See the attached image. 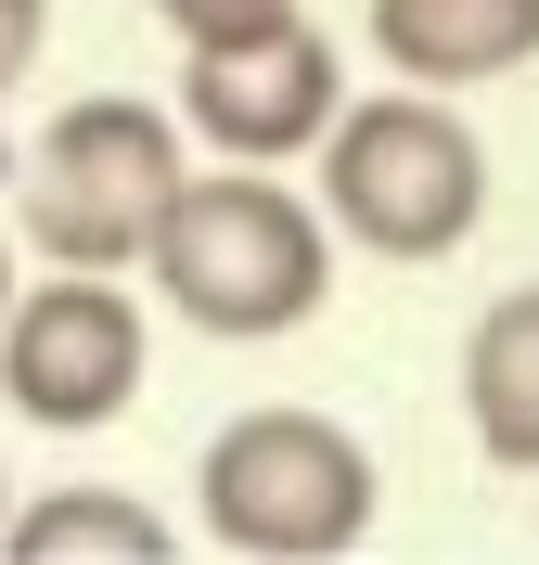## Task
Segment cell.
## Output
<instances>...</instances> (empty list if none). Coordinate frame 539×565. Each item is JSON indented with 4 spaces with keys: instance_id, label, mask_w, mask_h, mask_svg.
Listing matches in <instances>:
<instances>
[{
    "instance_id": "cell-6",
    "label": "cell",
    "mask_w": 539,
    "mask_h": 565,
    "mask_svg": "<svg viewBox=\"0 0 539 565\" xmlns=\"http://www.w3.org/2000/svg\"><path fill=\"white\" fill-rule=\"evenodd\" d=\"M334 116H347V77H334V39L309 13H283L257 39H218V52H180V129L218 168H283Z\"/></svg>"
},
{
    "instance_id": "cell-2",
    "label": "cell",
    "mask_w": 539,
    "mask_h": 565,
    "mask_svg": "<svg viewBox=\"0 0 539 565\" xmlns=\"http://www.w3.org/2000/svg\"><path fill=\"white\" fill-rule=\"evenodd\" d=\"M322 218L334 245H373L398 270H424V257H463L475 218H488V141L463 129L450 90H373L322 129Z\"/></svg>"
},
{
    "instance_id": "cell-13",
    "label": "cell",
    "mask_w": 539,
    "mask_h": 565,
    "mask_svg": "<svg viewBox=\"0 0 539 565\" xmlns=\"http://www.w3.org/2000/svg\"><path fill=\"white\" fill-rule=\"evenodd\" d=\"M0 489H13V476H0ZM0 527H13V501H0Z\"/></svg>"
},
{
    "instance_id": "cell-3",
    "label": "cell",
    "mask_w": 539,
    "mask_h": 565,
    "mask_svg": "<svg viewBox=\"0 0 539 565\" xmlns=\"http://www.w3.org/2000/svg\"><path fill=\"white\" fill-rule=\"evenodd\" d=\"M193 489H206V540L218 553H257V565H334L373 540V450H359L334 412H231L193 462Z\"/></svg>"
},
{
    "instance_id": "cell-5",
    "label": "cell",
    "mask_w": 539,
    "mask_h": 565,
    "mask_svg": "<svg viewBox=\"0 0 539 565\" xmlns=\"http://www.w3.org/2000/svg\"><path fill=\"white\" fill-rule=\"evenodd\" d=\"M154 373V334H142V296L116 270H52V282H13L0 309V398L52 437H90L142 398Z\"/></svg>"
},
{
    "instance_id": "cell-4",
    "label": "cell",
    "mask_w": 539,
    "mask_h": 565,
    "mask_svg": "<svg viewBox=\"0 0 539 565\" xmlns=\"http://www.w3.org/2000/svg\"><path fill=\"white\" fill-rule=\"evenodd\" d=\"M180 180H193V129L168 104H142V90H90L26 154V245L52 270H142Z\"/></svg>"
},
{
    "instance_id": "cell-10",
    "label": "cell",
    "mask_w": 539,
    "mask_h": 565,
    "mask_svg": "<svg viewBox=\"0 0 539 565\" xmlns=\"http://www.w3.org/2000/svg\"><path fill=\"white\" fill-rule=\"evenodd\" d=\"M180 26V52H218V39H257V26H283L295 0H154Z\"/></svg>"
},
{
    "instance_id": "cell-11",
    "label": "cell",
    "mask_w": 539,
    "mask_h": 565,
    "mask_svg": "<svg viewBox=\"0 0 539 565\" xmlns=\"http://www.w3.org/2000/svg\"><path fill=\"white\" fill-rule=\"evenodd\" d=\"M39 39H52V0H0V90L39 65Z\"/></svg>"
},
{
    "instance_id": "cell-8",
    "label": "cell",
    "mask_w": 539,
    "mask_h": 565,
    "mask_svg": "<svg viewBox=\"0 0 539 565\" xmlns=\"http://www.w3.org/2000/svg\"><path fill=\"white\" fill-rule=\"evenodd\" d=\"M463 412H475V450L502 476H539V282L488 296L463 334Z\"/></svg>"
},
{
    "instance_id": "cell-7",
    "label": "cell",
    "mask_w": 539,
    "mask_h": 565,
    "mask_svg": "<svg viewBox=\"0 0 539 565\" xmlns=\"http://www.w3.org/2000/svg\"><path fill=\"white\" fill-rule=\"evenodd\" d=\"M373 52L411 90H488L539 65V0H373Z\"/></svg>"
},
{
    "instance_id": "cell-1",
    "label": "cell",
    "mask_w": 539,
    "mask_h": 565,
    "mask_svg": "<svg viewBox=\"0 0 539 565\" xmlns=\"http://www.w3.org/2000/svg\"><path fill=\"white\" fill-rule=\"evenodd\" d=\"M142 270L168 282V309L193 321V334H218V348H270V334H295V321H322L334 296V218L309 206V193H283V180H180V206L154 218Z\"/></svg>"
},
{
    "instance_id": "cell-12",
    "label": "cell",
    "mask_w": 539,
    "mask_h": 565,
    "mask_svg": "<svg viewBox=\"0 0 539 565\" xmlns=\"http://www.w3.org/2000/svg\"><path fill=\"white\" fill-rule=\"evenodd\" d=\"M0 309H13V245H0Z\"/></svg>"
},
{
    "instance_id": "cell-9",
    "label": "cell",
    "mask_w": 539,
    "mask_h": 565,
    "mask_svg": "<svg viewBox=\"0 0 539 565\" xmlns=\"http://www.w3.org/2000/svg\"><path fill=\"white\" fill-rule=\"evenodd\" d=\"M0 553L13 565H168L180 553V527L154 514V501H129V489H39L13 527H0Z\"/></svg>"
}]
</instances>
